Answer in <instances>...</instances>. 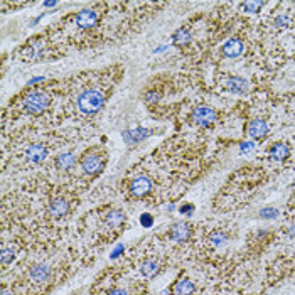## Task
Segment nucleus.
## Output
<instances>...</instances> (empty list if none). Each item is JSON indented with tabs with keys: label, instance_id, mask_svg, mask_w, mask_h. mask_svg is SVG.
Listing matches in <instances>:
<instances>
[{
	"label": "nucleus",
	"instance_id": "f257e3e1",
	"mask_svg": "<svg viewBox=\"0 0 295 295\" xmlns=\"http://www.w3.org/2000/svg\"><path fill=\"white\" fill-rule=\"evenodd\" d=\"M105 103V96L101 91L98 90H88V91L81 93L78 98V108L81 110L86 115H91V113H96L98 110L103 107Z\"/></svg>",
	"mask_w": 295,
	"mask_h": 295
},
{
	"label": "nucleus",
	"instance_id": "f03ea898",
	"mask_svg": "<svg viewBox=\"0 0 295 295\" xmlns=\"http://www.w3.org/2000/svg\"><path fill=\"white\" fill-rule=\"evenodd\" d=\"M49 103H51V98H49L47 93L32 91L25 96L24 108H25V112L32 113V115H37V113H43L44 110L49 107Z\"/></svg>",
	"mask_w": 295,
	"mask_h": 295
},
{
	"label": "nucleus",
	"instance_id": "7ed1b4c3",
	"mask_svg": "<svg viewBox=\"0 0 295 295\" xmlns=\"http://www.w3.org/2000/svg\"><path fill=\"white\" fill-rule=\"evenodd\" d=\"M216 120V113L209 107H198L192 112V122L201 127H209L211 123H214Z\"/></svg>",
	"mask_w": 295,
	"mask_h": 295
},
{
	"label": "nucleus",
	"instance_id": "20e7f679",
	"mask_svg": "<svg viewBox=\"0 0 295 295\" xmlns=\"http://www.w3.org/2000/svg\"><path fill=\"white\" fill-rule=\"evenodd\" d=\"M150 189H152V181H150L147 176H138V177H135V179L132 181V184H130L132 194L137 196V198H142V196L149 194Z\"/></svg>",
	"mask_w": 295,
	"mask_h": 295
},
{
	"label": "nucleus",
	"instance_id": "39448f33",
	"mask_svg": "<svg viewBox=\"0 0 295 295\" xmlns=\"http://www.w3.org/2000/svg\"><path fill=\"white\" fill-rule=\"evenodd\" d=\"M191 236V226L187 223H176L171 228V238L177 243H186Z\"/></svg>",
	"mask_w": 295,
	"mask_h": 295
},
{
	"label": "nucleus",
	"instance_id": "423d86ee",
	"mask_svg": "<svg viewBox=\"0 0 295 295\" xmlns=\"http://www.w3.org/2000/svg\"><path fill=\"white\" fill-rule=\"evenodd\" d=\"M76 22H78V25L81 29H91L93 25H96L98 16H96V12H94V10L86 9V10H81V12L78 14Z\"/></svg>",
	"mask_w": 295,
	"mask_h": 295
},
{
	"label": "nucleus",
	"instance_id": "0eeeda50",
	"mask_svg": "<svg viewBox=\"0 0 295 295\" xmlns=\"http://www.w3.org/2000/svg\"><path fill=\"white\" fill-rule=\"evenodd\" d=\"M29 275H31V278L34 280V282L44 283V282H47L49 277H51V268H49L47 265H44V263H37V265H34V267L31 268Z\"/></svg>",
	"mask_w": 295,
	"mask_h": 295
},
{
	"label": "nucleus",
	"instance_id": "6e6552de",
	"mask_svg": "<svg viewBox=\"0 0 295 295\" xmlns=\"http://www.w3.org/2000/svg\"><path fill=\"white\" fill-rule=\"evenodd\" d=\"M81 167L86 174H98L103 169V160L98 156H88L83 159Z\"/></svg>",
	"mask_w": 295,
	"mask_h": 295
},
{
	"label": "nucleus",
	"instance_id": "1a4fd4ad",
	"mask_svg": "<svg viewBox=\"0 0 295 295\" xmlns=\"http://www.w3.org/2000/svg\"><path fill=\"white\" fill-rule=\"evenodd\" d=\"M267 132H268V125L262 118L251 120V123H250L248 127V134L251 138H262L267 135Z\"/></svg>",
	"mask_w": 295,
	"mask_h": 295
},
{
	"label": "nucleus",
	"instance_id": "9d476101",
	"mask_svg": "<svg viewBox=\"0 0 295 295\" xmlns=\"http://www.w3.org/2000/svg\"><path fill=\"white\" fill-rule=\"evenodd\" d=\"M47 156V150L44 145H31L27 150H25V157L29 159L31 162H34V164H39V162H43L44 159H46Z\"/></svg>",
	"mask_w": 295,
	"mask_h": 295
},
{
	"label": "nucleus",
	"instance_id": "9b49d317",
	"mask_svg": "<svg viewBox=\"0 0 295 295\" xmlns=\"http://www.w3.org/2000/svg\"><path fill=\"white\" fill-rule=\"evenodd\" d=\"M241 52H243V43L240 39H229L223 46V54L228 56V58H238Z\"/></svg>",
	"mask_w": 295,
	"mask_h": 295
},
{
	"label": "nucleus",
	"instance_id": "f8f14e48",
	"mask_svg": "<svg viewBox=\"0 0 295 295\" xmlns=\"http://www.w3.org/2000/svg\"><path fill=\"white\" fill-rule=\"evenodd\" d=\"M68 209H69V206H68V201L66 199H54V201L51 203V206H49V213L52 214V216L56 218H61L64 214L68 213Z\"/></svg>",
	"mask_w": 295,
	"mask_h": 295
},
{
	"label": "nucleus",
	"instance_id": "ddd939ff",
	"mask_svg": "<svg viewBox=\"0 0 295 295\" xmlns=\"http://www.w3.org/2000/svg\"><path fill=\"white\" fill-rule=\"evenodd\" d=\"M226 88L231 93H243L248 90V83L243 78H228L226 81Z\"/></svg>",
	"mask_w": 295,
	"mask_h": 295
},
{
	"label": "nucleus",
	"instance_id": "4468645a",
	"mask_svg": "<svg viewBox=\"0 0 295 295\" xmlns=\"http://www.w3.org/2000/svg\"><path fill=\"white\" fill-rule=\"evenodd\" d=\"M174 292H176V295H192V292H194V283L189 278H182L176 283Z\"/></svg>",
	"mask_w": 295,
	"mask_h": 295
},
{
	"label": "nucleus",
	"instance_id": "2eb2a0df",
	"mask_svg": "<svg viewBox=\"0 0 295 295\" xmlns=\"http://www.w3.org/2000/svg\"><path fill=\"white\" fill-rule=\"evenodd\" d=\"M289 154L290 150L285 143H275L270 150V157L273 159V160H285V159L289 157Z\"/></svg>",
	"mask_w": 295,
	"mask_h": 295
},
{
	"label": "nucleus",
	"instance_id": "dca6fc26",
	"mask_svg": "<svg viewBox=\"0 0 295 295\" xmlns=\"http://www.w3.org/2000/svg\"><path fill=\"white\" fill-rule=\"evenodd\" d=\"M105 221H107V225L112 226V228H118V226L125 221V214L122 211H110L107 214V218H105Z\"/></svg>",
	"mask_w": 295,
	"mask_h": 295
},
{
	"label": "nucleus",
	"instance_id": "f3484780",
	"mask_svg": "<svg viewBox=\"0 0 295 295\" xmlns=\"http://www.w3.org/2000/svg\"><path fill=\"white\" fill-rule=\"evenodd\" d=\"M74 162H76V157H74L73 154H61V156L56 159V165H58L59 169H63V171L73 167Z\"/></svg>",
	"mask_w": 295,
	"mask_h": 295
},
{
	"label": "nucleus",
	"instance_id": "a211bd4d",
	"mask_svg": "<svg viewBox=\"0 0 295 295\" xmlns=\"http://www.w3.org/2000/svg\"><path fill=\"white\" fill-rule=\"evenodd\" d=\"M172 41L176 46H184V44H187L189 41H191V32H189L187 29H179V31H176V34L172 36Z\"/></svg>",
	"mask_w": 295,
	"mask_h": 295
},
{
	"label": "nucleus",
	"instance_id": "6ab92c4d",
	"mask_svg": "<svg viewBox=\"0 0 295 295\" xmlns=\"http://www.w3.org/2000/svg\"><path fill=\"white\" fill-rule=\"evenodd\" d=\"M147 135H149V130H145V128H137V130L134 132H125L127 142H140V140H143Z\"/></svg>",
	"mask_w": 295,
	"mask_h": 295
},
{
	"label": "nucleus",
	"instance_id": "aec40b11",
	"mask_svg": "<svg viewBox=\"0 0 295 295\" xmlns=\"http://www.w3.org/2000/svg\"><path fill=\"white\" fill-rule=\"evenodd\" d=\"M157 270H159L157 262H147L142 265V273L145 275V277H154V275L157 273Z\"/></svg>",
	"mask_w": 295,
	"mask_h": 295
},
{
	"label": "nucleus",
	"instance_id": "412c9836",
	"mask_svg": "<svg viewBox=\"0 0 295 295\" xmlns=\"http://www.w3.org/2000/svg\"><path fill=\"white\" fill-rule=\"evenodd\" d=\"M14 258H16V251H14L12 248H2V251H0V260H2L3 265H9Z\"/></svg>",
	"mask_w": 295,
	"mask_h": 295
},
{
	"label": "nucleus",
	"instance_id": "4be33fe9",
	"mask_svg": "<svg viewBox=\"0 0 295 295\" xmlns=\"http://www.w3.org/2000/svg\"><path fill=\"white\" fill-rule=\"evenodd\" d=\"M241 7H243L245 12L253 14V12H258V10L262 9V7H263V2H262V0H258V2H245Z\"/></svg>",
	"mask_w": 295,
	"mask_h": 295
},
{
	"label": "nucleus",
	"instance_id": "5701e85b",
	"mask_svg": "<svg viewBox=\"0 0 295 295\" xmlns=\"http://www.w3.org/2000/svg\"><path fill=\"white\" fill-rule=\"evenodd\" d=\"M260 216L263 219H275L278 216V209H275V207H265V209L260 211Z\"/></svg>",
	"mask_w": 295,
	"mask_h": 295
},
{
	"label": "nucleus",
	"instance_id": "b1692460",
	"mask_svg": "<svg viewBox=\"0 0 295 295\" xmlns=\"http://www.w3.org/2000/svg\"><path fill=\"white\" fill-rule=\"evenodd\" d=\"M140 223H142V226L143 228H150V226L154 225V218H152V214H142L140 216Z\"/></svg>",
	"mask_w": 295,
	"mask_h": 295
},
{
	"label": "nucleus",
	"instance_id": "393cba45",
	"mask_svg": "<svg viewBox=\"0 0 295 295\" xmlns=\"http://www.w3.org/2000/svg\"><path fill=\"white\" fill-rule=\"evenodd\" d=\"M226 240H228V238H226L223 233H216V234H213V236H211V241H213V243L216 245V247H219V245H223Z\"/></svg>",
	"mask_w": 295,
	"mask_h": 295
},
{
	"label": "nucleus",
	"instance_id": "a878e982",
	"mask_svg": "<svg viewBox=\"0 0 295 295\" xmlns=\"http://www.w3.org/2000/svg\"><path fill=\"white\" fill-rule=\"evenodd\" d=\"M192 211H194V206H192V204H189V206H182V207H181V213H182V214H187V216H191Z\"/></svg>",
	"mask_w": 295,
	"mask_h": 295
},
{
	"label": "nucleus",
	"instance_id": "bb28decb",
	"mask_svg": "<svg viewBox=\"0 0 295 295\" xmlns=\"http://www.w3.org/2000/svg\"><path fill=\"white\" fill-rule=\"evenodd\" d=\"M108 295H128V294L125 292V290H120V289H116V290H112V292H110Z\"/></svg>",
	"mask_w": 295,
	"mask_h": 295
},
{
	"label": "nucleus",
	"instance_id": "cd10ccee",
	"mask_svg": "<svg viewBox=\"0 0 295 295\" xmlns=\"http://www.w3.org/2000/svg\"><path fill=\"white\" fill-rule=\"evenodd\" d=\"M289 234H290V236H295V223H292V225H290V228H289Z\"/></svg>",
	"mask_w": 295,
	"mask_h": 295
},
{
	"label": "nucleus",
	"instance_id": "c85d7f7f",
	"mask_svg": "<svg viewBox=\"0 0 295 295\" xmlns=\"http://www.w3.org/2000/svg\"><path fill=\"white\" fill-rule=\"evenodd\" d=\"M285 22H287V21H285V17H278V19H277V25H278V27H280V25L285 24Z\"/></svg>",
	"mask_w": 295,
	"mask_h": 295
},
{
	"label": "nucleus",
	"instance_id": "c756f323",
	"mask_svg": "<svg viewBox=\"0 0 295 295\" xmlns=\"http://www.w3.org/2000/svg\"><path fill=\"white\" fill-rule=\"evenodd\" d=\"M250 149H251V143H243V149L241 150H243V152H248Z\"/></svg>",
	"mask_w": 295,
	"mask_h": 295
},
{
	"label": "nucleus",
	"instance_id": "7c9ffc66",
	"mask_svg": "<svg viewBox=\"0 0 295 295\" xmlns=\"http://www.w3.org/2000/svg\"><path fill=\"white\" fill-rule=\"evenodd\" d=\"M2 295H12V294H10L9 290H7V289H3V290H2Z\"/></svg>",
	"mask_w": 295,
	"mask_h": 295
},
{
	"label": "nucleus",
	"instance_id": "2f4dec72",
	"mask_svg": "<svg viewBox=\"0 0 295 295\" xmlns=\"http://www.w3.org/2000/svg\"><path fill=\"white\" fill-rule=\"evenodd\" d=\"M56 5V2H47L46 3V7H54Z\"/></svg>",
	"mask_w": 295,
	"mask_h": 295
}]
</instances>
